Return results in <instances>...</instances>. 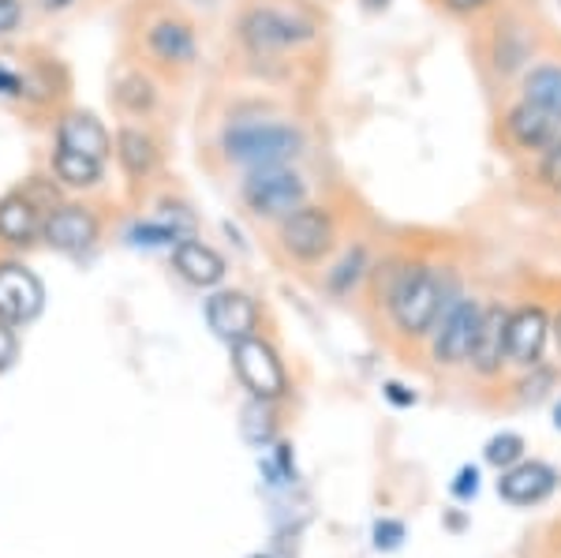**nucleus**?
<instances>
[{
	"label": "nucleus",
	"mask_w": 561,
	"mask_h": 558,
	"mask_svg": "<svg viewBox=\"0 0 561 558\" xmlns=\"http://www.w3.org/2000/svg\"><path fill=\"white\" fill-rule=\"evenodd\" d=\"M378 296H382L397 334L409 341H423L438 327L442 311L457 300V289L449 270L412 259V263H393L386 270V285L378 289Z\"/></svg>",
	"instance_id": "nucleus-1"
},
{
	"label": "nucleus",
	"mask_w": 561,
	"mask_h": 558,
	"mask_svg": "<svg viewBox=\"0 0 561 558\" xmlns=\"http://www.w3.org/2000/svg\"><path fill=\"white\" fill-rule=\"evenodd\" d=\"M221 155L232 166H293L304 155V132L280 121H240L221 132Z\"/></svg>",
	"instance_id": "nucleus-2"
},
{
	"label": "nucleus",
	"mask_w": 561,
	"mask_h": 558,
	"mask_svg": "<svg viewBox=\"0 0 561 558\" xmlns=\"http://www.w3.org/2000/svg\"><path fill=\"white\" fill-rule=\"evenodd\" d=\"M240 203L262 221H285L307 203V180L293 166L248 169L240 180Z\"/></svg>",
	"instance_id": "nucleus-3"
},
{
	"label": "nucleus",
	"mask_w": 561,
	"mask_h": 558,
	"mask_svg": "<svg viewBox=\"0 0 561 558\" xmlns=\"http://www.w3.org/2000/svg\"><path fill=\"white\" fill-rule=\"evenodd\" d=\"M240 42L259 57H270V53L300 49V45L314 42V23L288 8L255 4L240 15Z\"/></svg>",
	"instance_id": "nucleus-4"
},
{
	"label": "nucleus",
	"mask_w": 561,
	"mask_h": 558,
	"mask_svg": "<svg viewBox=\"0 0 561 558\" xmlns=\"http://www.w3.org/2000/svg\"><path fill=\"white\" fill-rule=\"evenodd\" d=\"M277 240L285 248V255H293L296 263L314 266L337 244V221H333V214L325 206L304 203L285 221H277Z\"/></svg>",
	"instance_id": "nucleus-5"
},
{
	"label": "nucleus",
	"mask_w": 561,
	"mask_h": 558,
	"mask_svg": "<svg viewBox=\"0 0 561 558\" xmlns=\"http://www.w3.org/2000/svg\"><path fill=\"white\" fill-rule=\"evenodd\" d=\"M232 367H237V379L248 386L251 398L262 401H280L288 394V372L285 360L277 356V349L266 338L251 334L232 345Z\"/></svg>",
	"instance_id": "nucleus-6"
},
{
	"label": "nucleus",
	"mask_w": 561,
	"mask_h": 558,
	"mask_svg": "<svg viewBox=\"0 0 561 558\" xmlns=\"http://www.w3.org/2000/svg\"><path fill=\"white\" fill-rule=\"evenodd\" d=\"M483 308L476 296H457L446 311H442L438 327L431 330V360L438 367H460L468 364V353H472V341L479 330V319H483Z\"/></svg>",
	"instance_id": "nucleus-7"
},
{
	"label": "nucleus",
	"mask_w": 561,
	"mask_h": 558,
	"mask_svg": "<svg viewBox=\"0 0 561 558\" xmlns=\"http://www.w3.org/2000/svg\"><path fill=\"white\" fill-rule=\"evenodd\" d=\"M45 308V285L31 266L0 263V322L8 327H26Z\"/></svg>",
	"instance_id": "nucleus-8"
},
{
	"label": "nucleus",
	"mask_w": 561,
	"mask_h": 558,
	"mask_svg": "<svg viewBox=\"0 0 561 558\" xmlns=\"http://www.w3.org/2000/svg\"><path fill=\"white\" fill-rule=\"evenodd\" d=\"M561 135V121L554 113L539 110V105L524 102L517 98L513 105H505L502 113V139L510 143L517 155H542V150L550 147Z\"/></svg>",
	"instance_id": "nucleus-9"
},
{
	"label": "nucleus",
	"mask_w": 561,
	"mask_h": 558,
	"mask_svg": "<svg viewBox=\"0 0 561 558\" xmlns=\"http://www.w3.org/2000/svg\"><path fill=\"white\" fill-rule=\"evenodd\" d=\"M554 319L547 315L542 304H520V308L510 311V330H505V349H510V364L528 372V367L542 364V353H547V341Z\"/></svg>",
	"instance_id": "nucleus-10"
},
{
	"label": "nucleus",
	"mask_w": 561,
	"mask_h": 558,
	"mask_svg": "<svg viewBox=\"0 0 561 558\" xmlns=\"http://www.w3.org/2000/svg\"><path fill=\"white\" fill-rule=\"evenodd\" d=\"M98 232H102V221H98V214L83 203L53 206L42 221V240L53 251H65V255H79V251L94 248Z\"/></svg>",
	"instance_id": "nucleus-11"
},
{
	"label": "nucleus",
	"mask_w": 561,
	"mask_h": 558,
	"mask_svg": "<svg viewBox=\"0 0 561 558\" xmlns=\"http://www.w3.org/2000/svg\"><path fill=\"white\" fill-rule=\"evenodd\" d=\"M259 319H262V311H259L255 296H248L243 289H217L210 293V300H206V327L221 341H229V345L255 334Z\"/></svg>",
	"instance_id": "nucleus-12"
},
{
	"label": "nucleus",
	"mask_w": 561,
	"mask_h": 558,
	"mask_svg": "<svg viewBox=\"0 0 561 558\" xmlns=\"http://www.w3.org/2000/svg\"><path fill=\"white\" fill-rule=\"evenodd\" d=\"M505 330H510V308L505 304H486L483 319H479L472 353H468V367L483 379H494V375L505 372L510 364V349H505Z\"/></svg>",
	"instance_id": "nucleus-13"
},
{
	"label": "nucleus",
	"mask_w": 561,
	"mask_h": 558,
	"mask_svg": "<svg viewBox=\"0 0 561 558\" xmlns=\"http://www.w3.org/2000/svg\"><path fill=\"white\" fill-rule=\"evenodd\" d=\"M558 488V472L547 462H517L497 476V494L510 506H536Z\"/></svg>",
	"instance_id": "nucleus-14"
},
{
	"label": "nucleus",
	"mask_w": 561,
	"mask_h": 558,
	"mask_svg": "<svg viewBox=\"0 0 561 558\" xmlns=\"http://www.w3.org/2000/svg\"><path fill=\"white\" fill-rule=\"evenodd\" d=\"M173 270L184 277L187 285H195V289H217V285L225 282V274H229L221 251L203 244L198 237L180 240V244L173 248Z\"/></svg>",
	"instance_id": "nucleus-15"
},
{
	"label": "nucleus",
	"mask_w": 561,
	"mask_h": 558,
	"mask_svg": "<svg viewBox=\"0 0 561 558\" xmlns=\"http://www.w3.org/2000/svg\"><path fill=\"white\" fill-rule=\"evenodd\" d=\"M147 49L158 65H169V68H184L195 60L198 53V42H195V31L192 23L184 20H158L147 31Z\"/></svg>",
	"instance_id": "nucleus-16"
},
{
	"label": "nucleus",
	"mask_w": 561,
	"mask_h": 558,
	"mask_svg": "<svg viewBox=\"0 0 561 558\" xmlns=\"http://www.w3.org/2000/svg\"><path fill=\"white\" fill-rule=\"evenodd\" d=\"M57 147L76 150V155L94 158L105 166L108 150H113V139H108L105 124L98 121L94 113H68L65 121L57 124Z\"/></svg>",
	"instance_id": "nucleus-17"
},
{
	"label": "nucleus",
	"mask_w": 561,
	"mask_h": 558,
	"mask_svg": "<svg viewBox=\"0 0 561 558\" xmlns=\"http://www.w3.org/2000/svg\"><path fill=\"white\" fill-rule=\"evenodd\" d=\"M42 214L38 206H34V200H26L23 192L15 195H4L0 200V240L12 248H26L34 244V240L42 237Z\"/></svg>",
	"instance_id": "nucleus-18"
},
{
	"label": "nucleus",
	"mask_w": 561,
	"mask_h": 558,
	"mask_svg": "<svg viewBox=\"0 0 561 558\" xmlns=\"http://www.w3.org/2000/svg\"><path fill=\"white\" fill-rule=\"evenodd\" d=\"M520 98L539 110L554 113L561 121V65L558 60H539V65H528L520 76Z\"/></svg>",
	"instance_id": "nucleus-19"
},
{
	"label": "nucleus",
	"mask_w": 561,
	"mask_h": 558,
	"mask_svg": "<svg viewBox=\"0 0 561 558\" xmlns=\"http://www.w3.org/2000/svg\"><path fill=\"white\" fill-rule=\"evenodd\" d=\"M113 150H116L121 169L131 180H147L153 169H158V143H153V135H147L142 128H121L116 132Z\"/></svg>",
	"instance_id": "nucleus-20"
},
{
	"label": "nucleus",
	"mask_w": 561,
	"mask_h": 558,
	"mask_svg": "<svg viewBox=\"0 0 561 558\" xmlns=\"http://www.w3.org/2000/svg\"><path fill=\"white\" fill-rule=\"evenodd\" d=\"M491 60H494V71H502V76H513V71L524 76V68L531 65V34L517 23L497 26V34L491 42Z\"/></svg>",
	"instance_id": "nucleus-21"
},
{
	"label": "nucleus",
	"mask_w": 561,
	"mask_h": 558,
	"mask_svg": "<svg viewBox=\"0 0 561 558\" xmlns=\"http://www.w3.org/2000/svg\"><path fill=\"white\" fill-rule=\"evenodd\" d=\"M102 173H105L102 161L83 158V155L65 150V147L53 150V176H57L65 187H94L98 180H102Z\"/></svg>",
	"instance_id": "nucleus-22"
},
{
	"label": "nucleus",
	"mask_w": 561,
	"mask_h": 558,
	"mask_svg": "<svg viewBox=\"0 0 561 558\" xmlns=\"http://www.w3.org/2000/svg\"><path fill=\"white\" fill-rule=\"evenodd\" d=\"M116 102H121L124 113L142 116L158 105V90H153V83L142 71H131V76H124L121 83H116Z\"/></svg>",
	"instance_id": "nucleus-23"
},
{
	"label": "nucleus",
	"mask_w": 561,
	"mask_h": 558,
	"mask_svg": "<svg viewBox=\"0 0 561 558\" xmlns=\"http://www.w3.org/2000/svg\"><path fill=\"white\" fill-rule=\"evenodd\" d=\"M240 431L251 446H266L277 431V417H274V401H262L255 398L248 409L240 412Z\"/></svg>",
	"instance_id": "nucleus-24"
},
{
	"label": "nucleus",
	"mask_w": 561,
	"mask_h": 558,
	"mask_svg": "<svg viewBox=\"0 0 561 558\" xmlns=\"http://www.w3.org/2000/svg\"><path fill=\"white\" fill-rule=\"evenodd\" d=\"M128 240L135 248H176L180 240H187L184 232L173 229L165 218H147V221H135L128 229Z\"/></svg>",
	"instance_id": "nucleus-25"
},
{
	"label": "nucleus",
	"mask_w": 561,
	"mask_h": 558,
	"mask_svg": "<svg viewBox=\"0 0 561 558\" xmlns=\"http://www.w3.org/2000/svg\"><path fill=\"white\" fill-rule=\"evenodd\" d=\"M364 274H367V251L356 244V248L345 251V259L330 270V277H325V282H330V289L337 296H345V293L356 289L359 282H364Z\"/></svg>",
	"instance_id": "nucleus-26"
},
{
	"label": "nucleus",
	"mask_w": 561,
	"mask_h": 558,
	"mask_svg": "<svg viewBox=\"0 0 561 558\" xmlns=\"http://www.w3.org/2000/svg\"><path fill=\"white\" fill-rule=\"evenodd\" d=\"M483 457H486V465H494L497 472L513 469L517 462H524V439L517 435V431H502V435H494L491 443L483 446Z\"/></svg>",
	"instance_id": "nucleus-27"
},
{
	"label": "nucleus",
	"mask_w": 561,
	"mask_h": 558,
	"mask_svg": "<svg viewBox=\"0 0 561 558\" xmlns=\"http://www.w3.org/2000/svg\"><path fill=\"white\" fill-rule=\"evenodd\" d=\"M539 184L561 195V135L539 155Z\"/></svg>",
	"instance_id": "nucleus-28"
},
{
	"label": "nucleus",
	"mask_w": 561,
	"mask_h": 558,
	"mask_svg": "<svg viewBox=\"0 0 561 558\" xmlns=\"http://www.w3.org/2000/svg\"><path fill=\"white\" fill-rule=\"evenodd\" d=\"M15 356H20V338H15V327L0 322V372H8V367L15 364Z\"/></svg>",
	"instance_id": "nucleus-29"
},
{
	"label": "nucleus",
	"mask_w": 561,
	"mask_h": 558,
	"mask_svg": "<svg viewBox=\"0 0 561 558\" xmlns=\"http://www.w3.org/2000/svg\"><path fill=\"white\" fill-rule=\"evenodd\" d=\"M438 4L446 8L449 15H457V20H472V15L486 12L494 0H438Z\"/></svg>",
	"instance_id": "nucleus-30"
},
{
	"label": "nucleus",
	"mask_w": 561,
	"mask_h": 558,
	"mask_svg": "<svg viewBox=\"0 0 561 558\" xmlns=\"http://www.w3.org/2000/svg\"><path fill=\"white\" fill-rule=\"evenodd\" d=\"M401 539H404V525H401V521H378V525H375V544L386 547V551H393Z\"/></svg>",
	"instance_id": "nucleus-31"
},
{
	"label": "nucleus",
	"mask_w": 561,
	"mask_h": 558,
	"mask_svg": "<svg viewBox=\"0 0 561 558\" xmlns=\"http://www.w3.org/2000/svg\"><path fill=\"white\" fill-rule=\"evenodd\" d=\"M476 491H479V469H476V465H465V469L457 472L454 494H457V499H476Z\"/></svg>",
	"instance_id": "nucleus-32"
},
{
	"label": "nucleus",
	"mask_w": 561,
	"mask_h": 558,
	"mask_svg": "<svg viewBox=\"0 0 561 558\" xmlns=\"http://www.w3.org/2000/svg\"><path fill=\"white\" fill-rule=\"evenodd\" d=\"M20 15H23V4L20 0H0V38L12 34L20 26Z\"/></svg>",
	"instance_id": "nucleus-33"
},
{
	"label": "nucleus",
	"mask_w": 561,
	"mask_h": 558,
	"mask_svg": "<svg viewBox=\"0 0 561 558\" xmlns=\"http://www.w3.org/2000/svg\"><path fill=\"white\" fill-rule=\"evenodd\" d=\"M0 94H4V98H20V94H26V83H23L20 71H12V68L0 65Z\"/></svg>",
	"instance_id": "nucleus-34"
},
{
	"label": "nucleus",
	"mask_w": 561,
	"mask_h": 558,
	"mask_svg": "<svg viewBox=\"0 0 561 558\" xmlns=\"http://www.w3.org/2000/svg\"><path fill=\"white\" fill-rule=\"evenodd\" d=\"M382 394L397 405V409H409V405H415V390H409L404 383H386Z\"/></svg>",
	"instance_id": "nucleus-35"
},
{
	"label": "nucleus",
	"mask_w": 561,
	"mask_h": 558,
	"mask_svg": "<svg viewBox=\"0 0 561 558\" xmlns=\"http://www.w3.org/2000/svg\"><path fill=\"white\" fill-rule=\"evenodd\" d=\"M76 0H38L42 12H65V8H71Z\"/></svg>",
	"instance_id": "nucleus-36"
},
{
	"label": "nucleus",
	"mask_w": 561,
	"mask_h": 558,
	"mask_svg": "<svg viewBox=\"0 0 561 558\" xmlns=\"http://www.w3.org/2000/svg\"><path fill=\"white\" fill-rule=\"evenodd\" d=\"M393 0H364V12H386Z\"/></svg>",
	"instance_id": "nucleus-37"
},
{
	"label": "nucleus",
	"mask_w": 561,
	"mask_h": 558,
	"mask_svg": "<svg viewBox=\"0 0 561 558\" xmlns=\"http://www.w3.org/2000/svg\"><path fill=\"white\" fill-rule=\"evenodd\" d=\"M550 334H554V345H558V353H561V311L554 315V327H550Z\"/></svg>",
	"instance_id": "nucleus-38"
},
{
	"label": "nucleus",
	"mask_w": 561,
	"mask_h": 558,
	"mask_svg": "<svg viewBox=\"0 0 561 558\" xmlns=\"http://www.w3.org/2000/svg\"><path fill=\"white\" fill-rule=\"evenodd\" d=\"M554 424L561 428V401H558V409H554Z\"/></svg>",
	"instance_id": "nucleus-39"
},
{
	"label": "nucleus",
	"mask_w": 561,
	"mask_h": 558,
	"mask_svg": "<svg viewBox=\"0 0 561 558\" xmlns=\"http://www.w3.org/2000/svg\"><path fill=\"white\" fill-rule=\"evenodd\" d=\"M251 558H270V555H251Z\"/></svg>",
	"instance_id": "nucleus-40"
},
{
	"label": "nucleus",
	"mask_w": 561,
	"mask_h": 558,
	"mask_svg": "<svg viewBox=\"0 0 561 558\" xmlns=\"http://www.w3.org/2000/svg\"><path fill=\"white\" fill-rule=\"evenodd\" d=\"M558 4H561V0H558Z\"/></svg>",
	"instance_id": "nucleus-41"
}]
</instances>
